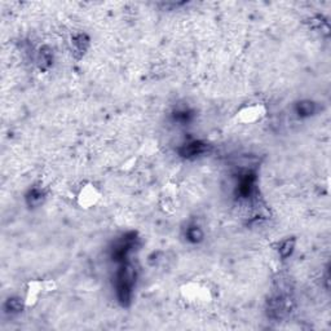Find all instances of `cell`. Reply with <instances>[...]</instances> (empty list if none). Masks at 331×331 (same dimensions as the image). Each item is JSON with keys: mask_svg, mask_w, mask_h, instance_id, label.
I'll return each mask as SVG.
<instances>
[{"mask_svg": "<svg viewBox=\"0 0 331 331\" xmlns=\"http://www.w3.org/2000/svg\"><path fill=\"white\" fill-rule=\"evenodd\" d=\"M135 285V271L131 265L126 263H122V267L115 277V291H117L118 300L127 306L131 302L132 290Z\"/></svg>", "mask_w": 331, "mask_h": 331, "instance_id": "6da1fadb", "label": "cell"}, {"mask_svg": "<svg viewBox=\"0 0 331 331\" xmlns=\"http://www.w3.org/2000/svg\"><path fill=\"white\" fill-rule=\"evenodd\" d=\"M207 149H208V145L206 143H203L201 140H193V141L184 144L180 148V150H178V153H180L181 157L190 159V158H196L202 155L203 153H206Z\"/></svg>", "mask_w": 331, "mask_h": 331, "instance_id": "7a4b0ae2", "label": "cell"}, {"mask_svg": "<svg viewBox=\"0 0 331 331\" xmlns=\"http://www.w3.org/2000/svg\"><path fill=\"white\" fill-rule=\"evenodd\" d=\"M254 189H255V176L251 174L243 175L242 178H239L238 185H237V193L239 197L249 198L253 196Z\"/></svg>", "mask_w": 331, "mask_h": 331, "instance_id": "3957f363", "label": "cell"}, {"mask_svg": "<svg viewBox=\"0 0 331 331\" xmlns=\"http://www.w3.org/2000/svg\"><path fill=\"white\" fill-rule=\"evenodd\" d=\"M72 47H73V52H74L75 54L83 56V54L86 53V51L88 50L89 38L86 35V34H78V35L73 36Z\"/></svg>", "mask_w": 331, "mask_h": 331, "instance_id": "277c9868", "label": "cell"}, {"mask_svg": "<svg viewBox=\"0 0 331 331\" xmlns=\"http://www.w3.org/2000/svg\"><path fill=\"white\" fill-rule=\"evenodd\" d=\"M38 65H39L40 69L47 70L50 69L53 64V53H52V50L48 48V47H42L38 52Z\"/></svg>", "mask_w": 331, "mask_h": 331, "instance_id": "5b68a950", "label": "cell"}, {"mask_svg": "<svg viewBox=\"0 0 331 331\" xmlns=\"http://www.w3.org/2000/svg\"><path fill=\"white\" fill-rule=\"evenodd\" d=\"M295 113L300 118H308L316 113V103L313 101L304 100L295 105Z\"/></svg>", "mask_w": 331, "mask_h": 331, "instance_id": "8992f818", "label": "cell"}, {"mask_svg": "<svg viewBox=\"0 0 331 331\" xmlns=\"http://www.w3.org/2000/svg\"><path fill=\"white\" fill-rule=\"evenodd\" d=\"M44 200H46V194L42 189L38 188H32L26 196V202L30 207H39Z\"/></svg>", "mask_w": 331, "mask_h": 331, "instance_id": "52a82bcc", "label": "cell"}, {"mask_svg": "<svg viewBox=\"0 0 331 331\" xmlns=\"http://www.w3.org/2000/svg\"><path fill=\"white\" fill-rule=\"evenodd\" d=\"M22 308H24V302H22L21 298H17V296L9 298L7 302L4 303L5 313L17 314L20 313V312H22Z\"/></svg>", "mask_w": 331, "mask_h": 331, "instance_id": "ba28073f", "label": "cell"}, {"mask_svg": "<svg viewBox=\"0 0 331 331\" xmlns=\"http://www.w3.org/2000/svg\"><path fill=\"white\" fill-rule=\"evenodd\" d=\"M185 237L189 242L200 243L202 242L203 238H204V233H203V230L201 229V227H198V225H190V227H188V229H186Z\"/></svg>", "mask_w": 331, "mask_h": 331, "instance_id": "9c48e42d", "label": "cell"}, {"mask_svg": "<svg viewBox=\"0 0 331 331\" xmlns=\"http://www.w3.org/2000/svg\"><path fill=\"white\" fill-rule=\"evenodd\" d=\"M294 250H295V239L287 238L281 242V245L278 247V254L282 259H287L288 256H291Z\"/></svg>", "mask_w": 331, "mask_h": 331, "instance_id": "30bf717a", "label": "cell"}, {"mask_svg": "<svg viewBox=\"0 0 331 331\" xmlns=\"http://www.w3.org/2000/svg\"><path fill=\"white\" fill-rule=\"evenodd\" d=\"M190 119V114L186 110H180L175 113V121L180 122V123H186Z\"/></svg>", "mask_w": 331, "mask_h": 331, "instance_id": "8fae6325", "label": "cell"}]
</instances>
